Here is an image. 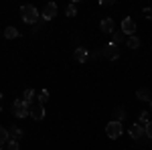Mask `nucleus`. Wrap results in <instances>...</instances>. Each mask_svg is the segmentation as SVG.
Instances as JSON below:
<instances>
[{"instance_id": "f8f14e48", "label": "nucleus", "mask_w": 152, "mask_h": 150, "mask_svg": "<svg viewBox=\"0 0 152 150\" xmlns=\"http://www.w3.org/2000/svg\"><path fill=\"white\" fill-rule=\"evenodd\" d=\"M136 97L142 100V102H152V93H150L148 87H140V89L136 91Z\"/></svg>"}, {"instance_id": "1a4fd4ad", "label": "nucleus", "mask_w": 152, "mask_h": 150, "mask_svg": "<svg viewBox=\"0 0 152 150\" xmlns=\"http://www.w3.org/2000/svg\"><path fill=\"white\" fill-rule=\"evenodd\" d=\"M73 57H75L77 63H85V61L89 59V51H87L85 47H77V49H75V53H73Z\"/></svg>"}, {"instance_id": "5701e85b", "label": "nucleus", "mask_w": 152, "mask_h": 150, "mask_svg": "<svg viewBox=\"0 0 152 150\" xmlns=\"http://www.w3.org/2000/svg\"><path fill=\"white\" fill-rule=\"evenodd\" d=\"M144 16H146V18H148V20H152V8H144Z\"/></svg>"}, {"instance_id": "bb28decb", "label": "nucleus", "mask_w": 152, "mask_h": 150, "mask_svg": "<svg viewBox=\"0 0 152 150\" xmlns=\"http://www.w3.org/2000/svg\"><path fill=\"white\" fill-rule=\"evenodd\" d=\"M0 100H2V93H0Z\"/></svg>"}, {"instance_id": "2eb2a0df", "label": "nucleus", "mask_w": 152, "mask_h": 150, "mask_svg": "<svg viewBox=\"0 0 152 150\" xmlns=\"http://www.w3.org/2000/svg\"><path fill=\"white\" fill-rule=\"evenodd\" d=\"M18 35H20V33L16 31V26H6V31H4V37H6V39H16Z\"/></svg>"}, {"instance_id": "aec40b11", "label": "nucleus", "mask_w": 152, "mask_h": 150, "mask_svg": "<svg viewBox=\"0 0 152 150\" xmlns=\"http://www.w3.org/2000/svg\"><path fill=\"white\" fill-rule=\"evenodd\" d=\"M47 102H49V91H47V89H43V91L39 93V104H43V105H45Z\"/></svg>"}, {"instance_id": "6e6552de", "label": "nucleus", "mask_w": 152, "mask_h": 150, "mask_svg": "<svg viewBox=\"0 0 152 150\" xmlns=\"http://www.w3.org/2000/svg\"><path fill=\"white\" fill-rule=\"evenodd\" d=\"M130 136L134 140H140L146 136V128L140 126V124H132V128H130Z\"/></svg>"}, {"instance_id": "f3484780", "label": "nucleus", "mask_w": 152, "mask_h": 150, "mask_svg": "<svg viewBox=\"0 0 152 150\" xmlns=\"http://www.w3.org/2000/svg\"><path fill=\"white\" fill-rule=\"evenodd\" d=\"M8 130H6V128L4 126H0V146H2V144H6V142H8Z\"/></svg>"}, {"instance_id": "4be33fe9", "label": "nucleus", "mask_w": 152, "mask_h": 150, "mask_svg": "<svg viewBox=\"0 0 152 150\" xmlns=\"http://www.w3.org/2000/svg\"><path fill=\"white\" fill-rule=\"evenodd\" d=\"M6 150H18V142L8 140V142H6Z\"/></svg>"}, {"instance_id": "39448f33", "label": "nucleus", "mask_w": 152, "mask_h": 150, "mask_svg": "<svg viewBox=\"0 0 152 150\" xmlns=\"http://www.w3.org/2000/svg\"><path fill=\"white\" fill-rule=\"evenodd\" d=\"M102 55H104L105 59H110V61H116V59L120 57V47L110 43L107 47H104V49H102Z\"/></svg>"}, {"instance_id": "c85d7f7f", "label": "nucleus", "mask_w": 152, "mask_h": 150, "mask_svg": "<svg viewBox=\"0 0 152 150\" xmlns=\"http://www.w3.org/2000/svg\"><path fill=\"white\" fill-rule=\"evenodd\" d=\"M0 150H2V148H0Z\"/></svg>"}, {"instance_id": "b1692460", "label": "nucleus", "mask_w": 152, "mask_h": 150, "mask_svg": "<svg viewBox=\"0 0 152 150\" xmlns=\"http://www.w3.org/2000/svg\"><path fill=\"white\" fill-rule=\"evenodd\" d=\"M146 138H150V140H152V122L148 124V126H146Z\"/></svg>"}, {"instance_id": "f03ea898", "label": "nucleus", "mask_w": 152, "mask_h": 150, "mask_svg": "<svg viewBox=\"0 0 152 150\" xmlns=\"http://www.w3.org/2000/svg\"><path fill=\"white\" fill-rule=\"evenodd\" d=\"M12 114L16 116V118H26V116H31V104H26L23 97H20V100H14V104H12Z\"/></svg>"}, {"instance_id": "6ab92c4d", "label": "nucleus", "mask_w": 152, "mask_h": 150, "mask_svg": "<svg viewBox=\"0 0 152 150\" xmlns=\"http://www.w3.org/2000/svg\"><path fill=\"white\" fill-rule=\"evenodd\" d=\"M148 114H150V112H140V126H148V124H150V120H148Z\"/></svg>"}, {"instance_id": "f257e3e1", "label": "nucleus", "mask_w": 152, "mask_h": 150, "mask_svg": "<svg viewBox=\"0 0 152 150\" xmlns=\"http://www.w3.org/2000/svg\"><path fill=\"white\" fill-rule=\"evenodd\" d=\"M20 18L26 24H37L39 23V10L33 4H24V6H20Z\"/></svg>"}, {"instance_id": "9d476101", "label": "nucleus", "mask_w": 152, "mask_h": 150, "mask_svg": "<svg viewBox=\"0 0 152 150\" xmlns=\"http://www.w3.org/2000/svg\"><path fill=\"white\" fill-rule=\"evenodd\" d=\"M99 29H102V33H107V35H112V33H114V29H116V23H114V18H104V20L99 23Z\"/></svg>"}, {"instance_id": "0eeeda50", "label": "nucleus", "mask_w": 152, "mask_h": 150, "mask_svg": "<svg viewBox=\"0 0 152 150\" xmlns=\"http://www.w3.org/2000/svg\"><path fill=\"white\" fill-rule=\"evenodd\" d=\"M31 118L37 120V122L43 120V118H45V105L39 104V102H33V104H31Z\"/></svg>"}, {"instance_id": "20e7f679", "label": "nucleus", "mask_w": 152, "mask_h": 150, "mask_svg": "<svg viewBox=\"0 0 152 150\" xmlns=\"http://www.w3.org/2000/svg\"><path fill=\"white\" fill-rule=\"evenodd\" d=\"M55 16H57V4H55V2L45 4V6H43V12H41V18H43V20H53Z\"/></svg>"}, {"instance_id": "9b49d317", "label": "nucleus", "mask_w": 152, "mask_h": 150, "mask_svg": "<svg viewBox=\"0 0 152 150\" xmlns=\"http://www.w3.org/2000/svg\"><path fill=\"white\" fill-rule=\"evenodd\" d=\"M8 138L14 140V142L23 140V130H20L18 126H10V128H8Z\"/></svg>"}, {"instance_id": "a878e982", "label": "nucleus", "mask_w": 152, "mask_h": 150, "mask_svg": "<svg viewBox=\"0 0 152 150\" xmlns=\"http://www.w3.org/2000/svg\"><path fill=\"white\" fill-rule=\"evenodd\" d=\"M150 110H152V102H150Z\"/></svg>"}, {"instance_id": "a211bd4d", "label": "nucleus", "mask_w": 152, "mask_h": 150, "mask_svg": "<svg viewBox=\"0 0 152 150\" xmlns=\"http://www.w3.org/2000/svg\"><path fill=\"white\" fill-rule=\"evenodd\" d=\"M114 116H116V122H124V120H126V112H124V108H118L116 112H114Z\"/></svg>"}, {"instance_id": "cd10ccee", "label": "nucleus", "mask_w": 152, "mask_h": 150, "mask_svg": "<svg viewBox=\"0 0 152 150\" xmlns=\"http://www.w3.org/2000/svg\"><path fill=\"white\" fill-rule=\"evenodd\" d=\"M0 112H2V108H0Z\"/></svg>"}, {"instance_id": "7ed1b4c3", "label": "nucleus", "mask_w": 152, "mask_h": 150, "mask_svg": "<svg viewBox=\"0 0 152 150\" xmlns=\"http://www.w3.org/2000/svg\"><path fill=\"white\" fill-rule=\"evenodd\" d=\"M105 134H107V138H112V140H116L122 136V122H110L107 126H105Z\"/></svg>"}, {"instance_id": "dca6fc26", "label": "nucleus", "mask_w": 152, "mask_h": 150, "mask_svg": "<svg viewBox=\"0 0 152 150\" xmlns=\"http://www.w3.org/2000/svg\"><path fill=\"white\" fill-rule=\"evenodd\" d=\"M65 14H67L69 18H73V16H77V2H73V4H69V6H67V10H65Z\"/></svg>"}, {"instance_id": "423d86ee", "label": "nucleus", "mask_w": 152, "mask_h": 150, "mask_svg": "<svg viewBox=\"0 0 152 150\" xmlns=\"http://www.w3.org/2000/svg\"><path fill=\"white\" fill-rule=\"evenodd\" d=\"M120 26H122V33H124V35H128V37H134V35H136V23H134L130 16H126V18L122 20V24H120Z\"/></svg>"}, {"instance_id": "ddd939ff", "label": "nucleus", "mask_w": 152, "mask_h": 150, "mask_svg": "<svg viewBox=\"0 0 152 150\" xmlns=\"http://www.w3.org/2000/svg\"><path fill=\"white\" fill-rule=\"evenodd\" d=\"M35 97H37V91H35V89H26V91H24V95H23V100L26 102V104H33V102H35Z\"/></svg>"}, {"instance_id": "393cba45", "label": "nucleus", "mask_w": 152, "mask_h": 150, "mask_svg": "<svg viewBox=\"0 0 152 150\" xmlns=\"http://www.w3.org/2000/svg\"><path fill=\"white\" fill-rule=\"evenodd\" d=\"M99 4H102V6H112V4H114V2H112V0H102V2H99Z\"/></svg>"}, {"instance_id": "4468645a", "label": "nucleus", "mask_w": 152, "mask_h": 150, "mask_svg": "<svg viewBox=\"0 0 152 150\" xmlns=\"http://www.w3.org/2000/svg\"><path fill=\"white\" fill-rule=\"evenodd\" d=\"M126 45H128L130 49H138V47H140V39H138L136 35H134V37H128V39H126Z\"/></svg>"}, {"instance_id": "412c9836", "label": "nucleus", "mask_w": 152, "mask_h": 150, "mask_svg": "<svg viewBox=\"0 0 152 150\" xmlns=\"http://www.w3.org/2000/svg\"><path fill=\"white\" fill-rule=\"evenodd\" d=\"M122 39H124L122 35H118V33H114V35H112V45H120V43H122Z\"/></svg>"}]
</instances>
